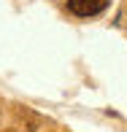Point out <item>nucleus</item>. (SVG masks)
I'll list each match as a JSON object with an SVG mask.
<instances>
[{"mask_svg":"<svg viewBox=\"0 0 127 132\" xmlns=\"http://www.w3.org/2000/svg\"><path fill=\"white\" fill-rule=\"evenodd\" d=\"M108 5V0H68V11L76 16H95Z\"/></svg>","mask_w":127,"mask_h":132,"instance_id":"1","label":"nucleus"}]
</instances>
